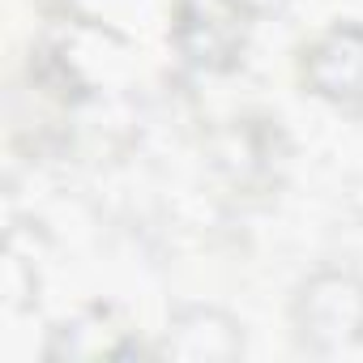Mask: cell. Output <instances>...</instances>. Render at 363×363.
<instances>
[{
    "instance_id": "6da1fadb",
    "label": "cell",
    "mask_w": 363,
    "mask_h": 363,
    "mask_svg": "<svg viewBox=\"0 0 363 363\" xmlns=\"http://www.w3.org/2000/svg\"><path fill=\"white\" fill-rule=\"evenodd\" d=\"M299 337L312 350H346L363 342V282L354 274H316L295 299Z\"/></svg>"
},
{
    "instance_id": "7a4b0ae2",
    "label": "cell",
    "mask_w": 363,
    "mask_h": 363,
    "mask_svg": "<svg viewBox=\"0 0 363 363\" xmlns=\"http://www.w3.org/2000/svg\"><path fill=\"white\" fill-rule=\"evenodd\" d=\"M303 82L342 111H363V26H333L303 52Z\"/></svg>"
},
{
    "instance_id": "3957f363",
    "label": "cell",
    "mask_w": 363,
    "mask_h": 363,
    "mask_svg": "<svg viewBox=\"0 0 363 363\" xmlns=\"http://www.w3.org/2000/svg\"><path fill=\"white\" fill-rule=\"evenodd\" d=\"M244 5H252V9H274V5H282V0H244Z\"/></svg>"
}]
</instances>
